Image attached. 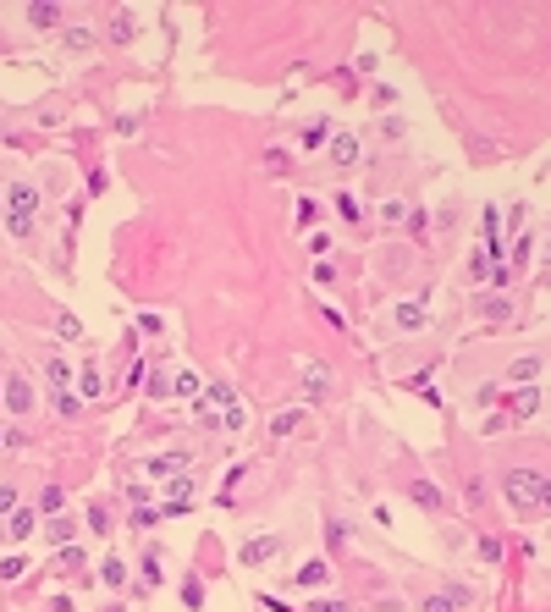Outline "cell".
Masks as SVG:
<instances>
[{"instance_id":"6da1fadb","label":"cell","mask_w":551,"mask_h":612,"mask_svg":"<svg viewBox=\"0 0 551 612\" xmlns=\"http://www.w3.org/2000/svg\"><path fill=\"white\" fill-rule=\"evenodd\" d=\"M6 221H11V232H28V227H33V210H39V188H28V182H11V188H6Z\"/></svg>"},{"instance_id":"7a4b0ae2","label":"cell","mask_w":551,"mask_h":612,"mask_svg":"<svg viewBox=\"0 0 551 612\" xmlns=\"http://www.w3.org/2000/svg\"><path fill=\"white\" fill-rule=\"evenodd\" d=\"M508 502L513 507H535V502H540V474H530V469L508 474Z\"/></svg>"},{"instance_id":"3957f363","label":"cell","mask_w":551,"mask_h":612,"mask_svg":"<svg viewBox=\"0 0 551 612\" xmlns=\"http://www.w3.org/2000/svg\"><path fill=\"white\" fill-rule=\"evenodd\" d=\"M276 551H281V541H276V535H259V541H248V546L237 551V563H243V569H259V563H271Z\"/></svg>"},{"instance_id":"277c9868","label":"cell","mask_w":551,"mask_h":612,"mask_svg":"<svg viewBox=\"0 0 551 612\" xmlns=\"http://www.w3.org/2000/svg\"><path fill=\"white\" fill-rule=\"evenodd\" d=\"M6 403H11V414H28V408H33V386H28L22 375H11L6 380Z\"/></svg>"},{"instance_id":"5b68a950","label":"cell","mask_w":551,"mask_h":612,"mask_svg":"<svg viewBox=\"0 0 551 612\" xmlns=\"http://www.w3.org/2000/svg\"><path fill=\"white\" fill-rule=\"evenodd\" d=\"M325 579H331V563H325V557H309V563L298 569V585H309V591H315V585H325Z\"/></svg>"},{"instance_id":"8992f818","label":"cell","mask_w":551,"mask_h":612,"mask_svg":"<svg viewBox=\"0 0 551 612\" xmlns=\"http://www.w3.org/2000/svg\"><path fill=\"white\" fill-rule=\"evenodd\" d=\"M331 160H337V166H353V160H359V138H353V133H342L337 144H331Z\"/></svg>"},{"instance_id":"52a82bcc","label":"cell","mask_w":551,"mask_h":612,"mask_svg":"<svg viewBox=\"0 0 551 612\" xmlns=\"http://www.w3.org/2000/svg\"><path fill=\"white\" fill-rule=\"evenodd\" d=\"M303 386H309V398H320V392L331 386V370H325V364H303Z\"/></svg>"},{"instance_id":"ba28073f","label":"cell","mask_w":551,"mask_h":612,"mask_svg":"<svg viewBox=\"0 0 551 612\" xmlns=\"http://www.w3.org/2000/svg\"><path fill=\"white\" fill-rule=\"evenodd\" d=\"M408 491H414V502H419V507H430V513L441 507V491H436V486H424V480H408Z\"/></svg>"},{"instance_id":"9c48e42d","label":"cell","mask_w":551,"mask_h":612,"mask_svg":"<svg viewBox=\"0 0 551 612\" xmlns=\"http://www.w3.org/2000/svg\"><path fill=\"white\" fill-rule=\"evenodd\" d=\"M171 392H177V398H199L204 386H199V375H193V370H182V375L171 380Z\"/></svg>"},{"instance_id":"30bf717a","label":"cell","mask_w":551,"mask_h":612,"mask_svg":"<svg viewBox=\"0 0 551 612\" xmlns=\"http://www.w3.org/2000/svg\"><path fill=\"white\" fill-rule=\"evenodd\" d=\"M78 392H83V398H100V370H94V364H83V375H78Z\"/></svg>"},{"instance_id":"8fae6325","label":"cell","mask_w":551,"mask_h":612,"mask_svg":"<svg viewBox=\"0 0 551 612\" xmlns=\"http://www.w3.org/2000/svg\"><path fill=\"white\" fill-rule=\"evenodd\" d=\"M298 420H303L298 408H287V414H276V420H271V436H287V430H298Z\"/></svg>"},{"instance_id":"7c38bea8","label":"cell","mask_w":551,"mask_h":612,"mask_svg":"<svg viewBox=\"0 0 551 612\" xmlns=\"http://www.w3.org/2000/svg\"><path fill=\"white\" fill-rule=\"evenodd\" d=\"M28 17H33V28H56V17H61V11H56V6H33Z\"/></svg>"},{"instance_id":"4fadbf2b","label":"cell","mask_w":551,"mask_h":612,"mask_svg":"<svg viewBox=\"0 0 551 612\" xmlns=\"http://www.w3.org/2000/svg\"><path fill=\"white\" fill-rule=\"evenodd\" d=\"M110 39H122V44L132 39V17H127V11H116V22H110Z\"/></svg>"},{"instance_id":"5bb4252c","label":"cell","mask_w":551,"mask_h":612,"mask_svg":"<svg viewBox=\"0 0 551 612\" xmlns=\"http://www.w3.org/2000/svg\"><path fill=\"white\" fill-rule=\"evenodd\" d=\"M221 420H226V430H232V436H237V430H243V420H248V414H243V403H232V408H221Z\"/></svg>"},{"instance_id":"9a60e30c","label":"cell","mask_w":551,"mask_h":612,"mask_svg":"<svg viewBox=\"0 0 551 612\" xmlns=\"http://www.w3.org/2000/svg\"><path fill=\"white\" fill-rule=\"evenodd\" d=\"M50 546H72V524H66V519L50 524Z\"/></svg>"},{"instance_id":"2e32d148","label":"cell","mask_w":551,"mask_h":612,"mask_svg":"<svg viewBox=\"0 0 551 612\" xmlns=\"http://www.w3.org/2000/svg\"><path fill=\"white\" fill-rule=\"evenodd\" d=\"M22 574H28V557H6L0 563V579H22Z\"/></svg>"},{"instance_id":"e0dca14e","label":"cell","mask_w":551,"mask_h":612,"mask_svg":"<svg viewBox=\"0 0 551 612\" xmlns=\"http://www.w3.org/2000/svg\"><path fill=\"white\" fill-rule=\"evenodd\" d=\"M171 469H188V458H177V452H171V458H154L149 474H171Z\"/></svg>"},{"instance_id":"ac0fdd59","label":"cell","mask_w":551,"mask_h":612,"mask_svg":"<svg viewBox=\"0 0 551 612\" xmlns=\"http://www.w3.org/2000/svg\"><path fill=\"white\" fill-rule=\"evenodd\" d=\"M50 380H56V392H61L66 380H72V370H66V359H61V353H56V359H50Z\"/></svg>"},{"instance_id":"d6986e66","label":"cell","mask_w":551,"mask_h":612,"mask_svg":"<svg viewBox=\"0 0 551 612\" xmlns=\"http://www.w3.org/2000/svg\"><path fill=\"white\" fill-rule=\"evenodd\" d=\"M105 585H127V563L110 557V563H105Z\"/></svg>"},{"instance_id":"ffe728a7","label":"cell","mask_w":551,"mask_h":612,"mask_svg":"<svg viewBox=\"0 0 551 612\" xmlns=\"http://www.w3.org/2000/svg\"><path fill=\"white\" fill-rule=\"evenodd\" d=\"M28 529H33V513H11V541H22Z\"/></svg>"},{"instance_id":"44dd1931","label":"cell","mask_w":551,"mask_h":612,"mask_svg":"<svg viewBox=\"0 0 551 612\" xmlns=\"http://www.w3.org/2000/svg\"><path fill=\"white\" fill-rule=\"evenodd\" d=\"M182 601H188V607H204V585H199V579H188V585H182Z\"/></svg>"},{"instance_id":"7402d4cb","label":"cell","mask_w":551,"mask_h":612,"mask_svg":"<svg viewBox=\"0 0 551 612\" xmlns=\"http://www.w3.org/2000/svg\"><path fill=\"white\" fill-rule=\"evenodd\" d=\"M535 370H540V359H518L513 364V380H535Z\"/></svg>"},{"instance_id":"603a6c76","label":"cell","mask_w":551,"mask_h":612,"mask_svg":"<svg viewBox=\"0 0 551 612\" xmlns=\"http://www.w3.org/2000/svg\"><path fill=\"white\" fill-rule=\"evenodd\" d=\"M397 326H403V331H408V326H424V309H408V304H403V309H397Z\"/></svg>"},{"instance_id":"cb8c5ba5","label":"cell","mask_w":551,"mask_h":612,"mask_svg":"<svg viewBox=\"0 0 551 612\" xmlns=\"http://www.w3.org/2000/svg\"><path fill=\"white\" fill-rule=\"evenodd\" d=\"M424 612H458V601H452V596H430V601H424Z\"/></svg>"},{"instance_id":"d4e9b609","label":"cell","mask_w":551,"mask_h":612,"mask_svg":"<svg viewBox=\"0 0 551 612\" xmlns=\"http://www.w3.org/2000/svg\"><path fill=\"white\" fill-rule=\"evenodd\" d=\"M61 569H83V551H78V546H61Z\"/></svg>"},{"instance_id":"484cf974","label":"cell","mask_w":551,"mask_h":612,"mask_svg":"<svg viewBox=\"0 0 551 612\" xmlns=\"http://www.w3.org/2000/svg\"><path fill=\"white\" fill-rule=\"evenodd\" d=\"M61 502H66V491H61V486H50V491H44V507H50V513H61Z\"/></svg>"},{"instance_id":"4316f807","label":"cell","mask_w":551,"mask_h":612,"mask_svg":"<svg viewBox=\"0 0 551 612\" xmlns=\"http://www.w3.org/2000/svg\"><path fill=\"white\" fill-rule=\"evenodd\" d=\"M210 403H221V408H232L237 398H232V386H210Z\"/></svg>"},{"instance_id":"83f0119b","label":"cell","mask_w":551,"mask_h":612,"mask_svg":"<svg viewBox=\"0 0 551 612\" xmlns=\"http://www.w3.org/2000/svg\"><path fill=\"white\" fill-rule=\"evenodd\" d=\"M480 557H486V563H496V557H502V541H490V535H486V541H480Z\"/></svg>"},{"instance_id":"f1b7e54d","label":"cell","mask_w":551,"mask_h":612,"mask_svg":"<svg viewBox=\"0 0 551 612\" xmlns=\"http://www.w3.org/2000/svg\"><path fill=\"white\" fill-rule=\"evenodd\" d=\"M11 507H17V491H11V486H0V513H11Z\"/></svg>"},{"instance_id":"f546056e","label":"cell","mask_w":551,"mask_h":612,"mask_svg":"<svg viewBox=\"0 0 551 612\" xmlns=\"http://www.w3.org/2000/svg\"><path fill=\"white\" fill-rule=\"evenodd\" d=\"M309 612H347V607H342V601H315Z\"/></svg>"},{"instance_id":"4dcf8cb0","label":"cell","mask_w":551,"mask_h":612,"mask_svg":"<svg viewBox=\"0 0 551 612\" xmlns=\"http://www.w3.org/2000/svg\"><path fill=\"white\" fill-rule=\"evenodd\" d=\"M540 502H551V480H540Z\"/></svg>"},{"instance_id":"1f68e13d","label":"cell","mask_w":551,"mask_h":612,"mask_svg":"<svg viewBox=\"0 0 551 612\" xmlns=\"http://www.w3.org/2000/svg\"><path fill=\"white\" fill-rule=\"evenodd\" d=\"M6 442H11V430H6V425H0V447H6Z\"/></svg>"},{"instance_id":"d6a6232c","label":"cell","mask_w":551,"mask_h":612,"mask_svg":"<svg viewBox=\"0 0 551 612\" xmlns=\"http://www.w3.org/2000/svg\"><path fill=\"white\" fill-rule=\"evenodd\" d=\"M0 398H6V380H0Z\"/></svg>"},{"instance_id":"836d02e7","label":"cell","mask_w":551,"mask_h":612,"mask_svg":"<svg viewBox=\"0 0 551 612\" xmlns=\"http://www.w3.org/2000/svg\"><path fill=\"white\" fill-rule=\"evenodd\" d=\"M110 612H122V607H110Z\"/></svg>"}]
</instances>
